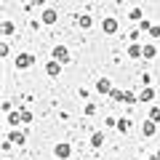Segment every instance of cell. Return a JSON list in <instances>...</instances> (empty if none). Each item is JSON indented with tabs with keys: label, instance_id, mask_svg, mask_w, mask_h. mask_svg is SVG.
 <instances>
[{
	"label": "cell",
	"instance_id": "d6986e66",
	"mask_svg": "<svg viewBox=\"0 0 160 160\" xmlns=\"http://www.w3.org/2000/svg\"><path fill=\"white\" fill-rule=\"evenodd\" d=\"M149 160H160V158H158V155H155V158H149Z\"/></svg>",
	"mask_w": 160,
	"mask_h": 160
},
{
	"label": "cell",
	"instance_id": "3957f363",
	"mask_svg": "<svg viewBox=\"0 0 160 160\" xmlns=\"http://www.w3.org/2000/svg\"><path fill=\"white\" fill-rule=\"evenodd\" d=\"M96 91H99V93H112V86H109V80H99V83H96Z\"/></svg>",
	"mask_w": 160,
	"mask_h": 160
},
{
	"label": "cell",
	"instance_id": "2e32d148",
	"mask_svg": "<svg viewBox=\"0 0 160 160\" xmlns=\"http://www.w3.org/2000/svg\"><path fill=\"white\" fill-rule=\"evenodd\" d=\"M13 32V27H11V22H6V24H3V35H11Z\"/></svg>",
	"mask_w": 160,
	"mask_h": 160
},
{
	"label": "cell",
	"instance_id": "ffe728a7",
	"mask_svg": "<svg viewBox=\"0 0 160 160\" xmlns=\"http://www.w3.org/2000/svg\"><path fill=\"white\" fill-rule=\"evenodd\" d=\"M22 3H32V0H22Z\"/></svg>",
	"mask_w": 160,
	"mask_h": 160
},
{
	"label": "cell",
	"instance_id": "44dd1931",
	"mask_svg": "<svg viewBox=\"0 0 160 160\" xmlns=\"http://www.w3.org/2000/svg\"><path fill=\"white\" fill-rule=\"evenodd\" d=\"M158 158H160V152H158Z\"/></svg>",
	"mask_w": 160,
	"mask_h": 160
},
{
	"label": "cell",
	"instance_id": "52a82bcc",
	"mask_svg": "<svg viewBox=\"0 0 160 160\" xmlns=\"http://www.w3.org/2000/svg\"><path fill=\"white\" fill-rule=\"evenodd\" d=\"M43 22H46V24H53V22H56V11H46V13H43Z\"/></svg>",
	"mask_w": 160,
	"mask_h": 160
},
{
	"label": "cell",
	"instance_id": "8992f818",
	"mask_svg": "<svg viewBox=\"0 0 160 160\" xmlns=\"http://www.w3.org/2000/svg\"><path fill=\"white\" fill-rule=\"evenodd\" d=\"M56 158H69V147L67 144H59L56 147Z\"/></svg>",
	"mask_w": 160,
	"mask_h": 160
},
{
	"label": "cell",
	"instance_id": "6da1fadb",
	"mask_svg": "<svg viewBox=\"0 0 160 160\" xmlns=\"http://www.w3.org/2000/svg\"><path fill=\"white\" fill-rule=\"evenodd\" d=\"M53 59H56V62H67V59H69V51H67L64 46H56V48H53Z\"/></svg>",
	"mask_w": 160,
	"mask_h": 160
},
{
	"label": "cell",
	"instance_id": "9c48e42d",
	"mask_svg": "<svg viewBox=\"0 0 160 160\" xmlns=\"http://www.w3.org/2000/svg\"><path fill=\"white\" fill-rule=\"evenodd\" d=\"M142 56L152 59V56H155V46H144V48H142Z\"/></svg>",
	"mask_w": 160,
	"mask_h": 160
},
{
	"label": "cell",
	"instance_id": "277c9868",
	"mask_svg": "<svg viewBox=\"0 0 160 160\" xmlns=\"http://www.w3.org/2000/svg\"><path fill=\"white\" fill-rule=\"evenodd\" d=\"M59 64H62V62H56V59H53V62H48V64H46V72L51 75V78H53V75H59Z\"/></svg>",
	"mask_w": 160,
	"mask_h": 160
},
{
	"label": "cell",
	"instance_id": "ac0fdd59",
	"mask_svg": "<svg viewBox=\"0 0 160 160\" xmlns=\"http://www.w3.org/2000/svg\"><path fill=\"white\" fill-rule=\"evenodd\" d=\"M32 3H35V6H43V3H46V0H32Z\"/></svg>",
	"mask_w": 160,
	"mask_h": 160
},
{
	"label": "cell",
	"instance_id": "8fae6325",
	"mask_svg": "<svg viewBox=\"0 0 160 160\" xmlns=\"http://www.w3.org/2000/svg\"><path fill=\"white\" fill-rule=\"evenodd\" d=\"M142 131H144V136H152V133H155V126H152V123H144Z\"/></svg>",
	"mask_w": 160,
	"mask_h": 160
},
{
	"label": "cell",
	"instance_id": "4fadbf2b",
	"mask_svg": "<svg viewBox=\"0 0 160 160\" xmlns=\"http://www.w3.org/2000/svg\"><path fill=\"white\" fill-rule=\"evenodd\" d=\"M19 120H22V112H13V115H11V118H8V123H11V126H16Z\"/></svg>",
	"mask_w": 160,
	"mask_h": 160
},
{
	"label": "cell",
	"instance_id": "30bf717a",
	"mask_svg": "<svg viewBox=\"0 0 160 160\" xmlns=\"http://www.w3.org/2000/svg\"><path fill=\"white\" fill-rule=\"evenodd\" d=\"M128 56L139 59V56H142V48H139V46H131V48H128Z\"/></svg>",
	"mask_w": 160,
	"mask_h": 160
},
{
	"label": "cell",
	"instance_id": "e0dca14e",
	"mask_svg": "<svg viewBox=\"0 0 160 160\" xmlns=\"http://www.w3.org/2000/svg\"><path fill=\"white\" fill-rule=\"evenodd\" d=\"M131 19H133V22H139V19H142V11H139V8H136V11H131Z\"/></svg>",
	"mask_w": 160,
	"mask_h": 160
},
{
	"label": "cell",
	"instance_id": "5bb4252c",
	"mask_svg": "<svg viewBox=\"0 0 160 160\" xmlns=\"http://www.w3.org/2000/svg\"><path fill=\"white\" fill-rule=\"evenodd\" d=\"M139 99H142V102H149V99H152V91H149V88H144V91H142V96H139Z\"/></svg>",
	"mask_w": 160,
	"mask_h": 160
},
{
	"label": "cell",
	"instance_id": "7c38bea8",
	"mask_svg": "<svg viewBox=\"0 0 160 160\" xmlns=\"http://www.w3.org/2000/svg\"><path fill=\"white\" fill-rule=\"evenodd\" d=\"M115 126H118V131H123V133H126V131H128V120H118Z\"/></svg>",
	"mask_w": 160,
	"mask_h": 160
},
{
	"label": "cell",
	"instance_id": "5b68a950",
	"mask_svg": "<svg viewBox=\"0 0 160 160\" xmlns=\"http://www.w3.org/2000/svg\"><path fill=\"white\" fill-rule=\"evenodd\" d=\"M102 29H104V32H115V29H118V22H115V19H104Z\"/></svg>",
	"mask_w": 160,
	"mask_h": 160
},
{
	"label": "cell",
	"instance_id": "7a4b0ae2",
	"mask_svg": "<svg viewBox=\"0 0 160 160\" xmlns=\"http://www.w3.org/2000/svg\"><path fill=\"white\" fill-rule=\"evenodd\" d=\"M16 67H32V56H29V53H19L16 56Z\"/></svg>",
	"mask_w": 160,
	"mask_h": 160
},
{
	"label": "cell",
	"instance_id": "9a60e30c",
	"mask_svg": "<svg viewBox=\"0 0 160 160\" xmlns=\"http://www.w3.org/2000/svg\"><path fill=\"white\" fill-rule=\"evenodd\" d=\"M11 142H16V144H24V133H13V136H11Z\"/></svg>",
	"mask_w": 160,
	"mask_h": 160
},
{
	"label": "cell",
	"instance_id": "ba28073f",
	"mask_svg": "<svg viewBox=\"0 0 160 160\" xmlns=\"http://www.w3.org/2000/svg\"><path fill=\"white\" fill-rule=\"evenodd\" d=\"M91 144H93V147H102V144H104V136H102V133H93V136H91Z\"/></svg>",
	"mask_w": 160,
	"mask_h": 160
}]
</instances>
